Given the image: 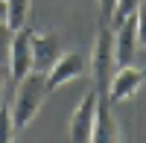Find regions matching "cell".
I'll return each mask as SVG.
<instances>
[{"label":"cell","mask_w":146,"mask_h":143,"mask_svg":"<svg viewBox=\"0 0 146 143\" xmlns=\"http://www.w3.org/2000/svg\"><path fill=\"white\" fill-rule=\"evenodd\" d=\"M47 93H50V88H47V73H41V70H29L21 82H15V99H12L9 111H12V123H15L18 134L38 117Z\"/></svg>","instance_id":"6da1fadb"},{"label":"cell","mask_w":146,"mask_h":143,"mask_svg":"<svg viewBox=\"0 0 146 143\" xmlns=\"http://www.w3.org/2000/svg\"><path fill=\"white\" fill-rule=\"evenodd\" d=\"M91 70H94V82H96V91L105 93L108 85L114 79V70H117V58H114V29L102 23L100 35H96V44H94V58H91Z\"/></svg>","instance_id":"7a4b0ae2"},{"label":"cell","mask_w":146,"mask_h":143,"mask_svg":"<svg viewBox=\"0 0 146 143\" xmlns=\"http://www.w3.org/2000/svg\"><path fill=\"white\" fill-rule=\"evenodd\" d=\"M100 91H88L79 99V105L73 108L70 120H67V140L70 143H91V132H94V120H96V108H100Z\"/></svg>","instance_id":"3957f363"},{"label":"cell","mask_w":146,"mask_h":143,"mask_svg":"<svg viewBox=\"0 0 146 143\" xmlns=\"http://www.w3.org/2000/svg\"><path fill=\"white\" fill-rule=\"evenodd\" d=\"M143 82H146V67H135V64L117 67L111 85H108V91H105V99L111 102V105L126 102V99H131L143 88Z\"/></svg>","instance_id":"277c9868"},{"label":"cell","mask_w":146,"mask_h":143,"mask_svg":"<svg viewBox=\"0 0 146 143\" xmlns=\"http://www.w3.org/2000/svg\"><path fill=\"white\" fill-rule=\"evenodd\" d=\"M32 70V29H18L12 35V50H9V76L12 82H21Z\"/></svg>","instance_id":"5b68a950"},{"label":"cell","mask_w":146,"mask_h":143,"mask_svg":"<svg viewBox=\"0 0 146 143\" xmlns=\"http://www.w3.org/2000/svg\"><path fill=\"white\" fill-rule=\"evenodd\" d=\"M137 18L131 15L123 23L114 26V58H117V67H126V64H135L137 58Z\"/></svg>","instance_id":"8992f818"},{"label":"cell","mask_w":146,"mask_h":143,"mask_svg":"<svg viewBox=\"0 0 146 143\" xmlns=\"http://www.w3.org/2000/svg\"><path fill=\"white\" fill-rule=\"evenodd\" d=\"M85 58L79 56V53H62L58 56V62L47 70V88L50 91H58V88H64L67 82H73V79H79L82 73H85Z\"/></svg>","instance_id":"52a82bcc"},{"label":"cell","mask_w":146,"mask_h":143,"mask_svg":"<svg viewBox=\"0 0 146 143\" xmlns=\"http://www.w3.org/2000/svg\"><path fill=\"white\" fill-rule=\"evenodd\" d=\"M62 56V41L56 32H32V70L47 73Z\"/></svg>","instance_id":"ba28073f"},{"label":"cell","mask_w":146,"mask_h":143,"mask_svg":"<svg viewBox=\"0 0 146 143\" xmlns=\"http://www.w3.org/2000/svg\"><path fill=\"white\" fill-rule=\"evenodd\" d=\"M120 123L111 111V102L105 99V93L100 97V108H96V120H94V132L91 143H120Z\"/></svg>","instance_id":"9c48e42d"},{"label":"cell","mask_w":146,"mask_h":143,"mask_svg":"<svg viewBox=\"0 0 146 143\" xmlns=\"http://www.w3.org/2000/svg\"><path fill=\"white\" fill-rule=\"evenodd\" d=\"M29 6L32 0H9V12H6V23L12 32H18L27 26V18H29Z\"/></svg>","instance_id":"30bf717a"},{"label":"cell","mask_w":146,"mask_h":143,"mask_svg":"<svg viewBox=\"0 0 146 143\" xmlns=\"http://www.w3.org/2000/svg\"><path fill=\"white\" fill-rule=\"evenodd\" d=\"M18 137V128L12 123V111L9 105H0V143H15Z\"/></svg>","instance_id":"8fae6325"},{"label":"cell","mask_w":146,"mask_h":143,"mask_svg":"<svg viewBox=\"0 0 146 143\" xmlns=\"http://www.w3.org/2000/svg\"><path fill=\"white\" fill-rule=\"evenodd\" d=\"M137 6H140V0H117L111 23H114V26H117V23H123L126 18H131V15H135V12H137Z\"/></svg>","instance_id":"7c38bea8"},{"label":"cell","mask_w":146,"mask_h":143,"mask_svg":"<svg viewBox=\"0 0 146 143\" xmlns=\"http://www.w3.org/2000/svg\"><path fill=\"white\" fill-rule=\"evenodd\" d=\"M12 32L6 21H0V64H9V50H12Z\"/></svg>","instance_id":"4fadbf2b"},{"label":"cell","mask_w":146,"mask_h":143,"mask_svg":"<svg viewBox=\"0 0 146 143\" xmlns=\"http://www.w3.org/2000/svg\"><path fill=\"white\" fill-rule=\"evenodd\" d=\"M135 18H137V44L146 50V0H140V6L135 12Z\"/></svg>","instance_id":"5bb4252c"},{"label":"cell","mask_w":146,"mask_h":143,"mask_svg":"<svg viewBox=\"0 0 146 143\" xmlns=\"http://www.w3.org/2000/svg\"><path fill=\"white\" fill-rule=\"evenodd\" d=\"M114 6H117V0H100V15H102V23H111V18H114Z\"/></svg>","instance_id":"9a60e30c"},{"label":"cell","mask_w":146,"mask_h":143,"mask_svg":"<svg viewBox=\"0 0 146 143\" xmlns=\"http://www.w3.org/2000/svg\"><path fill=\"white\" fill-rule=\"evenodd\" d=\"M12 85V76H9V64H0V105H3L6 97V88Z\"/></svg>","instance_id":"2e32d148"},{"label":"cell","mask_w":146,"mask_h":143,"mask_svg":"<svg viewBox=\"0 0 146 143\" xmlns=\"http://www.w3.org/2000/svg\"><path fill=\"white\" fill-rule=\"evenodd\" d=\"M6 12H9V0H0V21H6Z\"/></svg>","instance_id":"e0dca14e"}]
</instances>
